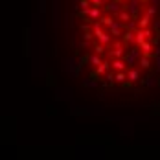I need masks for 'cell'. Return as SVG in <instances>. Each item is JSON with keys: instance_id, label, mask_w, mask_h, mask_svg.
<instances>
[{"instance_id": "6da1fadb", "label": "cell", "mask_w": 160, "mask_h": 160, "mask_svg": "<svg viewBox=\"0 0 160 160\" xmlns=\"http://www.w3.org/2000/svg\"><path fill=\"white\" fill-rule=\"evenodd\" d=\"M160 0H76L74 52L99 85L131 87L158 61Z\"/></svg>"}]
</instances>
